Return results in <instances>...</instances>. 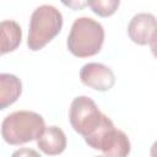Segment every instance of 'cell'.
<instances>
[{"instance_id": "6da1fadb", "label": "cell", "mask_w": 157, "mask_h": 157, "mask_svg": "<svg viewBox=\"0 0 157 157\" xmlns=\"http://www.w3.org/2000/svg\"><path fill=\"white\" fill-rule=\"evenodd\" d=\"M69 120L86 144L93 150L102 151L104 157L129 156L131 145L128 135L114 126L92 98L87 96L74 98L69 109Z\"/></svg>"}, {"instance_id": "7a4b0ae2", "label": "cell", "mask_w": 157, "mask_h": 157, "mask_svg": "<svg viewBox=\"0 0 157 157\" xmlns=\"http://www.w3.org/2000/svg\"><path fill=\"white\" fill-rule=\"evenodd\" d=\"M103 42V26L91 17L82 16L74 21L66 45L72 55L77 58H88L101 52Z\"/></svg>"}, {"instance_id": "3957f363", "label": "cell", "mask_w": 157, "mask_h": 157, "mask_svg": "<svg viewBox=\"0 0 157 157\" xmlns=\"http://www.w3.org/2000/svg\"><path fill=\"white\" fill-rule=\"evenodd\" d=\"M45 129L43 117L32 110H17L1 123V136L9 145H23L37 140Z\"/></svg>"}, {"instance_id": "277c9868", "label": "cell", "mask_w": 157, "mask_h": 157, "mask_svg": "<svg viewBox=\"0 0 157 157\" xmlns=\"http://www.w3.org/2000/svg\"><path fill=\"white\" fill-rule=\"evenodd\" d=\"M63 15L53 5H40L31 15L27 45L31 50L38 52L53 40L61 31Z\"/></svg>"}, {"instance_id": "5b68a950", "label": "cell", "mask_w": 157, "mask_h": 157, "mask_svg": "<svg viewBox=\"0 0 157 157\" xmlns=\"http://www.w3.org/2000/svg\"><path fill=\"white\" fill-rule=\"evenodd\" d=\"M129 38L139 45L155 48L156 40V17L150 12H140L132 16L128 25Z\"/></svg>"}, {"instance_id": "8992f818", "label": "cell", "mask_w": 157, "mask_h": 157, "mask_svg": "<svg viewBox=\"0 0 157 157\" xmlns=\"http://www.w3.org/2000/svg\"><path fill=\"white\" fill-rule=\"evenodd\" d=\"M80 80L83 85L99 91H109L115 83V75L110 67L101 63H87L80 70Z\"/></svg>"}, {"instance_id": "52a82bcc", "label": "cell", "mask_w": 157, "mask_h": 157, "mask_svg": "<svg viewBox=\"0 0 157 157\" xmlns=\"http://www.w3.org/2000/svg\"><path fill=\"white\" fill-rule=\"evenodd\" d=\"M67 145L65 132L55 125L45 126L42 135L37 139V146L48 156H56L65 151Z\"/></svg>"}, {"instance_id": "ba28073f", "label": "cell", "mask_w": 157, "mask_h": 157, "mask_svg": "<svg viewBox=\"0 0 157 157\" xmlns=\"http://www.w3.org/2000/svg\"><path fill=\"white\" fill-rule=\"evenodd\" d=\"M22 42V28L13 20L0 22V55L16 50Z\"/></svg>"}, {"instance_id": "9c48e42d", "label": "cell", "mask_w": 157, "mask_h": 157, "mask_svg": "<svg viewBox=\"0 0 157 157\" xmlns=\"http://www.w3.org/2000/svg\"><path fill=\"white\" fill-rule=\"evenodd\" d=\"M22 93L21 80L12 74H0V110L13 104Z\"/></svg>"}, {"instance_id": "30bf717a", "label": "cell", "mask_w": 157, "mask_h": 157, "mask_svg": "<svg viewBox=\"0 0 157 157\" xmlns=\"http://www.w3.org/2000/svg\"><path fill=\"white\" fill-rule=\"evenodd\" d=\"M86 5L90 6L96 15L101 17H108L115 13V11L120 5V1L119 0H91V1H86Z\"/></svg>"}, {"instance_id": "8fae6325", "label": "cell", "mask_w": 157, "mask_h": 157, "mask_svg": "<svg viewBox=\"0 0 157 157\" xmlns=\"http://www.w3.org/2000/svg\"><path fill=\"white\" fill-rule=\"evenodd\" d=\"M11 157H42L36 150L33 148H27V147H23V148H18L16 150Z\"/></svg>"}, {"instance_id": "7c38bea8", "label": "cell", "mask_w": 157, "mask_h": 157, "mask_svg": "<svg viewBox=\"0 0 157 157\" xmlns=\"http://www.w3.org/2000/svg\"><path fill=\"white\" fill-rule=\"evenodd\" d=\"M94 157H104V156H94Z\"/></svg>"}]
</instances>
